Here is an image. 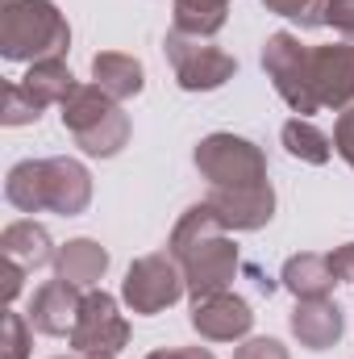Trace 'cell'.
Segmentation results:
<instances>
[{
    "mask_svg": "<svg viewBox=\"0 0 354 359\" xmlns=\"http://www.w3.org/2000/svg\"><path fill=\"white\" fill-rule=\"evenodd\" d=\"M167 251L176 255L179 271H183V284H187V292L196 301L213 297V292H225V284L238 271V247L225 234V226L213 217L208 205H192L179 217Z\"/></svg>",
    "mask_w": 354,
    "mask_h": 359,
    "instance_id": "obj_1",
    "label": "cell"
},
{
    "mask_svg": "<svg viewBox=\"0 0 354 359\" xmlns=\"http://www.w3.org/2000/svg\"><path fill=\"white\" fill-rule=\"evenodd\" d=\"M4 196L21 213H59L80 217L92 201V176L76 159H25L4 180Z\"/></svg>",
    "mask_w": 354,
    "mask_h": 359,
    "instance_id": "obj_2",
    "label": "cell"
},
{
    "mask_svg": "<svg viewBox=\"0 0 354 359\" xmlns=\"http://www.w3.org/2000/svg\"><path fill=\"white\" fill-rule=\"evenodd\" d=\"M71 42L67 17L50 0H0V55L13 63L63 59Z\"/></svg>",
    "mask_w": 354,
    "mask_h": 359,
    "instance_id": "obj_3",
    "label": "cell"
},
{
    "mask_svg": "<svg viewBox=\"0 0 354 359\" xmlns=\"http://www.w3.org/2000/svg\"><path fill=\"white\" fill-rule=\"evenodd\" d=\"M59 109H63V130L76 138L80 151L96 159H113L129 142V117L121 113V100H113L100 84H76Z\"/></svg>",
    "mask_w": 354,
    "mask_h": 359,
    "instance_id": "obj_4",
    "label": "cell"
},
{
    "mask_svg": "<svg viewBox=\"0 0 354 359\" xmlns=\"http://www.w3.org/2000/svg\"><path fill=\"white\" fill-rule=\"evenodd\" d=\"M196 168L208 180V188H229V184H263L267 155L238 134H208L196 147Z\"/></svg>",
    "mask_w": 354,
    "mask_h": 359,
    "instance_id": "obj_5",
    "label": "cell"
},
{
    "mask_svg": "<svg viewBox=\"0 0 354 359\" xmlns=\"http://www.w3.org/2000/svg\"><path fill=\"white\" fill-rule=\"evenodd\" d=\"M167 59L176 67V80L183 92H213L225 80H234L238 59L225 55L221 46H213L208 38H187V34H167Z\"/></svg>",
    "mask_w": 354,
    "mask_h": 359,
    "instance_id": "obj_6",
    "label": "cell"
},
{
    "mask_svg": "<svg viewBox=\"0 0 354 359\" xmlns=\"http://www.w3.org/2000/svg\"><path fill=\"white\" fill-rule=\"evenodd\" d=\"M183 292H187V284H183V271H179L171 251L167 255H142L134 268L125 271V284H121L125 305L134 313H142V318L171 309Z\"/></svg>",
    "mask_w": 354,
    "mask_h": 359,
    "instance_id": "obj_7",
    "label": "cell"
},
{
    "mask_svg": "<svg viewBox=\"0 0 354 359\" xmlns=\"http://www.w3.org/2000/svg\"><path fill=\"white\" fill-rule=\"evenodd\" d=\"M263 67H267V76H271V84H275V92H279L300 117L317 113V100H313V92H309V46H304L296 34H271V38H267Z\"/></svg>",
    "mask_w": 354,
    "mask_h": 359,
    "instance_id": "obj_8",
    "label": "cell"
},
{
    "mask_svg": "<svg viewBox=\"0 0 354 359\" xmlns=\"http://www.w3.org/2000/svg\"><path fill=\"white\" fill-rule=\"evenodd\" d=\"M129 343V322L117 313V301L108 292H88L80 305V318L71 326V347L76 355L113 359Z\"/></svg>",
    "mask_w": 354,
    "mask_h": 359,
    "instance_id": "obj_9",
    "label": "cell"
},
{
    "mask_svg": "<svg viewBox=\"0 0 354 359\" xmlns=\"http://www.w3.org/2000/svg\"><path fill=\"white\" fill-rule=\"evenodd\" d=\"M309 92L317 109H351L354 104V42L309 46Z\"/></svg>",
    "mask_w": 354,
    "mask_h": 359,
    "instance_id": "obj_10",
    "label": "cell"
},
{
    "mask_svg": "<svg viewBox=\"0 0 354 359\" xmlns=\"http://www.w3.org/2000/svg\"><path fill=\"white\" fill-rule=\"evenodd\" d=\"M204 205L225 230H263L275 217V192L271 184H229V188H208Z\"/></svg>",
    "mask_w": 354,
    "mask_h": 359,
    "instance_id": "obj_11",
    "label": "cell"
},
{
    "mask_svg": "<svg viewBox=\"0 0 354 359\" xmlns=\"http://www.w3.org/2000/svg\"><path fill=\"white\" fill-rule=\"evenodd\" d=\"M250 326H255V313L234 292H213L192 305V330L208 343H238L250 334Z\"/></svg>",
    "mask_w": 354,
    "mask_h": 359,
    "instance_id": "obj_12",
    "label": "cell"
},
{
    "mask_svg": "<svg viewBox=\"0 0 354 359\" xmlns=\"http://www.w3.org/2000/svg\"><path fill=\"white\" fill-rule=\"evenodd\" d=\"M80 305H84V297H80L76 284L50 280V284H42V288L34 292V301H29V326H34L38 334H71V326H76V318H80Z\"/></svg>",
    "mask_w": 354,
    "mask_h": 359,
    "instance_id": "obj_13",
    "label": "cell"
},
{
    "mask_svg": "<svg viewBox=\"0 0 354 359\" xmlns=\"http://www.w3.org/2000/svg\"><path fill=\"white\" fill-rule=\"evenodd\" d=\"M292 334L300 339V347L309 351H325L342 339V309L330 301V297H317V301H296L292 318H288Z\"/></svg>",
    "mask_w": 354,
    "mask_h": 359,
    "instance_id": "obj_14",
    "label": "cell"
},
{
    "mask_svg": "<svg viewBox=\"0 0 354 359\" xmlns=\"http://www.w3.org/2000/svg\"><path fill=\"white\" fill-rule=\"evenodd\" d=\"M283 288L296 297V301H317V297H330L334 284H338V271L330 255H292L283 264Z\"/></svg>",
    "mask_w": 354,
    "mask_h": 359,
    "instance_id": "obj_15",
    "label": "cell"
},
{
    "mask_svg": "<svg viewBox=\"0 0 354 359\" xmlns=\"http://www.w3.org/2000/svg\"><path fill=\"white\" fill-rule=\"evenodd\" d=\"M92 76L96 84L108 92L113 100H134L138 92L146 88V72L134 55H121V50H104L92 59Z\"/></svg>",
    "mask_w": 354,
    "mask_h": 359,
    "instance_id": "obj_16",
    "label": "cell"
},
{
    "mask_svg": "<svg viewBox=\"0 0 354 359\" xmlns=\"http://www.w3.org/2000/svg\"><path fill=\"white\" fill-rule=\"evenodd\" d=\"M0 255L13 259V264H21L25 271L46 268V264L55 259L50 234H46L38 222H13V226H4V234H0Z\"/></svg>",
    "mask_w": 354,
    "mask_h": 359,
    "instance_id": "obj_17",
    "label": "cell"
},
{
    "mask_svg": "<svg viewBox=\"0 0 354 359\" xmlns=\"http://www.w3.org/2000/svg\"><path fill=\"white\" fill-rule=\"evenodd\" d=\"M55 268H59V280H67L76 288H92L108 268V251L100 243H92V238H71L55 255Z\"/></svg>",
    "mask_w": 354,
    "mask_h": 359,
    "instance_id": "obj_18",
    "label": "cell"
},
{
    "mask_svg": "<svg viewBox=\"0 0 354 359\" xmlns=\"http://www.w3.org/2000/svg\"><path fill=\"white\" fill-rule=\"evenodd\" d=\"M21 88L46 109V104H63V100L71 96L76 76L67 72L63 59H38V63H29V72L21 76Z\"/></svg>",
    "mask_w": 354,
    "mask_h": 359,
    "instance_id": "obj_19",
    "label": "cell"
},
{
    "mask_svg": "<svg viewBox=\"0 0 354 359\" xmlns=\"http://www.w3.org/2000/svg\"><path fill=\"white\" fill-rule=\"evenodd\" d=\"M229 17V0H176L171 29L187 38H213Z\"/></svg>",
    "mask_w": 354,
    "mask_h": 359,
    "instance_id": "obj_20",
    "label": "cell"
},
{
    "mask_svg": "<svg viewBox=\"0 0 354 359\" xmlns=\"http://www.w3.org/2000/svg\"><path fill=\"white\" fill-rule=\"evenodd\" d=\"M283 147H288L292 159L313 163V168L330 163V155H334V142H330L309 117H292V121H283Z\"/></svg>",
    "mask_w": 354,
    "mask_h": 359,
    "instance_id": "obj_21",
    "label": "cell"
},
{
    "mask_svg": "<svg viewBox=\"0 0 354 359\" xmlns=\"http://www.w3.org/2000/svg\"><path fill=\"white\" fill-rule=\"evenodd\" d=\"M29 318L21 313H4V330H0V359H29Z\"/></svg>",
    "mask_w": 354,
    "mask_h": 359,
    "instance_id": "obj_22",
    "label": "cell"
},
{
    "mask_svg": "<svg viewBox=\"0 0 354 359\" xmlns=\"http://www.w3.org/2000/svg\"><path fill=\"white\" fill-rule=\"evenodd\" d=\"M38 117H42V104L21 88V80H13L4 88V126H29Z\"/></svg>",
    "mask_w": 354,
    "mask_h": 359,
    "instance_id": "obj_23",
    "label": "cell"
},
{
    "mask_svg": "<svg viewBox=\"0 0 354 359\" xmlns=\"http://www.w3.org/2000/svg\"><path fill=\"white\" fill-rule=\"evenodd\" d=\"M271 13L300 21V29H317L321 25V0H263Z\"/></svg>",
    "mask_w": 354,
    "mask_h": 359,
    "instance_id": "obj_24",
    "label": "cell"
},
{
    "mask_svg": "<svg viewBox=\"0 0 354 359\" xmlns=\"http://www.w3.org/2000/svg\"><path fill=\"white\" fill-rule=\"evenodd\" d=\"M321 25H334L346 42H354V0H321Z\"/></svg>",
    "mask_w": 354,
    "mask_h": 359,
    "instance_id": "obj_25",
    "label": "cell"
},
{
    "mask_svg": "<svg viewBox=\"0 0 354 359\" xmlns=\"http://www.w3.org/2000/svg\"><path fill=\"white\" fill-rule=\"evenodd\" d=\"M334 151L354 168V104L342 109V117H338V126H334Z\"/></svg>",
    "mask_w": 354,
    "mask_h": 359,
    "instance_id": "obj_26",
    "label": "cell"
},
{
    "mask_svg": "<svg viewBox=\"0 0 354 359\" xmlns=\"http://www.w3.org/2000/svg\"><path fill=\"white\" fill-rule=\"evenodd\" d=\"M234 359H288V347L275 339H250L234 351Z\"/></svg>",
    "mask_w": 354,
    "mask_h": 359,
    "instance_id": "obj_27",
    "label": "cell"
},
{
    "mask_svg": "<svg viewBox=\"0 0 354 359\" xmlns=\"http://www.w3.org/2000/svg\"><path fill=\"white\" fill-rule=\"evenodd\" d=\"M0 297H4V305H13L17 301V292H21V284H25V268L21 264H13V259H4V268H0Z\"/></svg>",
    "mask_w": 354,
    "mask_h": 359,
    "instance_id": "obj_28",
    "label": "cell"
},
{
    "mask_svg": "<svg viewBox=\"0 0 354 359\" xmlns=\"http://www.w3.org/2000/svg\"><path fill=\"white\" fill-rule=\"evenodd\" d=\"M330 259H334V271H338V280H354V243L338 247Z\"/></svg>",
    "mask_w": 354,
    "mask_h": 359,
    "instance_id": "obj_29",
    "label": "cell"
},
{
    "mask_svg": "<svg viewBox=\"0 0 354 359\" xmlns=\"http://www.w3.org/2000/svg\"><path fill=\"white\" fill-rule=\"evenodd\" d=\"M146 359H213V351H204V347H171V351H150Z\"/></svg>",
    "mask_w": 354,
    "mask_h": 359,
    "instance_id": "obj_30",
    "label": "cell"
},
{
    "mask_svg": "<svg viewBox=\"0 0 354 359\" xmlns=\"http://www.w3.org/2000/svg\"><path fill=\"white\" fill-rule=\"evenodd\" d=\"M63 359H67V355H63ZM71 359H96V355H71Z\"/></svg>",
    "mask_w": 354,
    "mask_h": 359,
    "instance_id": "obj_31",
    "label": "cell"
}]
</instances>
